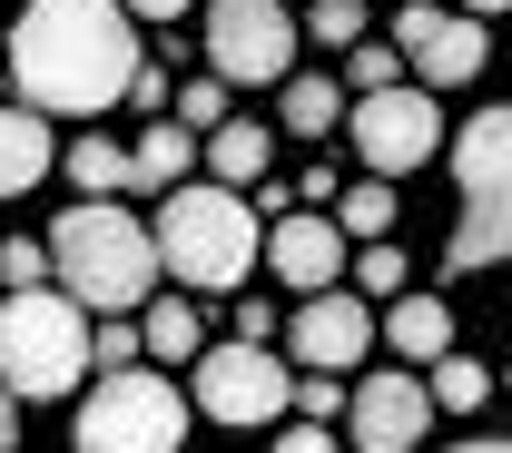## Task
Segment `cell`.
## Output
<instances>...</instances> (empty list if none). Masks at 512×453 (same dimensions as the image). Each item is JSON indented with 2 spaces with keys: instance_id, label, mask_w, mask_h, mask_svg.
<instances>
[{
  "instance_id": "cell-1",
  "label": "cell",
  "mask_w": 512,
  "mask_h": 453,
  "mask_svg": "<svg viewBox=\"0 0 512 453\" xmlns=\"http://www.w3.org/2000/svg\"><path fill=\"white\" fill-rule=\"evenodd\" d=\"M138 69L148 50L119 0H20V20H10V79H20V109H40V119L119 109Z\"/></svg>"
},
{
  "instance_id": "cell-2",
  "label": "cell",
  "mask_w": 512,
  "mask_h": 453,
  "mask_svg": "<svg viewBox=\"0 0 512 453\" xmlns=\"http://www.w3.org/2000/svg\"><path fill=\"white\" fill-rule=\"evenodd\" d=\"M148 237H158V266H168L188 296H227V286H247L256 266H266V227H256V207L237 188H217V178L168 188Z\"/></svg>"
},
{
  "instance_id": "cell-3",
  "label": "cell",
  "mask_w": 512,
  "mask_h": 453,
  "mask_svg": "<svg viewBox=\"0 0 512 453\" xmlns=\"http://www.w3.org/2000/svg\"><path fill=\"white\" fill-rule=\"evenodd\" d=\"M158 276H168L158 266V237L128 207H109V197L69 207L60 227H50V286H60L69 306H89V316H128Z\"/></svg>"
},
{
  "instance_id": "cell-4",
  "label": "cell",
  "mask_w": 512,
  "mask_h": 453,
  "mask_svg": "<svg viewBox=\"0 0 512 453\" xmlns=\"http://www.w3.org/2000/svg\"><path fill=\"white\" fill-rule=\"evenodd\" d=\"M0 385L20 404H60L89 385V306H69L60 286L0 296Z\"/></svg>"
},
{
  "instance_id": "cell-5",
  "label": "cell",
  "mask_w": 512,
  "mask_h": 453,
  "mask_svg": "<svg viewBox=\"0 0 512 453\" xmlns=\"http://www.w3.org/2000/svg\"><path fill=\"white\" fill-rule=\"evenodd\" d=\"M453 266H503L512 257V109H483L453 129Z\"/></svg>"
},
{
  "instance_id": "cell-6",
  "label": "cell",
  "mask_w": 512,
  "mask_h": 453,
  "mask_svg": "<svg viewBox=\"0 0 512 453\" xmlns=\"http://www.w3.org/2000/svg\"><path fill=\"white\" fill-rule=\"evenodd\" d=\"M79 453H178L188 444V394L168 385V375H148V365H128V375H99L89 404H79Z\"/></svg>"
},
{
  "instance_id": "cell-7",
  "label": "cell",
  "mask_w": 512,
  "mask_h": 453,
  "mask_svg": "<svg viewBox=\"0 0 512 453\" xmlns=\"http://www.w3.org/2000/svg\"><path fill=\"white\" fill-rule=\"evenodd\" d=\"M197 40H207V69H217L227 89H266V79H286L306 20H296L286 0H207Z\"/></svg>"
},
{
  "instance_id": "cell-8",
  "label": "cell",
  "mask_w": 512,
  "mask_h": 453,
  "mask_svg": "<svg viewBox=\"0 0 512 453\" xmlns=\"http://www.w3.org/2000/svg\"><path fill=\"white\" fill-rule=\"evenodd\" d=\"M188 394H197V414L207 424H276L286 404H296V375L276 365V345H207L188 365Z\"/></svg>"
},
{
  "instance_id": "cell-9",
  "label": "cell",
  "mask_w": 512,
  "mask_h": 453,
  "mask_svg": "<svg viewBox=\"0 0 512 453\" xmlns=\"http://www.w3.org/2000/svg\"><path fill=\"white\" fill-rule=\"evenodd\" d=\"M434 138H444V119H434V89H375V99H355V158H365V178H404V168H424L434 158Z\"/></svg>"
},
{
  "instance_id": "cell-10",
  "label": "cell",
  "mask_w": 512,
  "mask_h": 453,
  "mask_svg": "<svg viewBox=\"0 0 512 453\" xmlns=\"http://www.w3.org/2000/svg\"><path fill=\"white\" fill-rule=\"evenodd\" d=\"M424 434H434V394H424V375L375 365L365 385L345 394V444H355V453H414Z\"/></svg>"
},
{
  "instance_id": "cell-11",
  "label": "cell",
  "mask_w": 512,
  "mask_h": 453,
  "mask_svg": "<svg viewBox=\"0 0 512 453\" xmlns=\"http://www.w3.org/2000/svg\"><path fill=\"white\" fill-rule=\"evenodd\" d=\"M394 50H404V69H414V89H463L473 69L493 60V50H483V20L434 10V0H404V20H394Z\"/></svg>"
},
{
  "instance_id": "cell-12",
  "label": "cell",
  "mask_w": 512,
  "mask_h": 453,
  "mask_svg": "<svg viewBox=\"0 0 512 453\" xmlns=\"http://www.w3.org/2000/svg\"><path fill=\"white\" fill-rule=\"evenodd\" d=\"M365 345H375V306L365 296H306L296 316H286V355L306 365V375H335L345 385V365H365Z\"/></svg>"
},
{
  "instance_id": "cell-13",
  "label": "cell",
  "mask_w": 512,
  "mask_h": 453,
  "mask_svg": "<svg viewBox=\"0 0 512 453\" xmlns=\"http://www.w3.org/2000/svg\"><path fill=\"white\" fill-rule=\"evenodd\" d=\"M266 276L296 286V296H335V286H345V227L316 217V207H286V217L266 227Z\"/></svg>"
},
{
  "instance_id": "cell-14",
  "label": "cell",
  "mask_w": 512,
  "mask_h": 453,
  "mask_svg": "<svg viewBox=\"0 0 512 453\" xmlns=\"http://www.w3.org/2000/svg\"><path fill=\"white\" fill-rule=\"evenodd\" d=\"M384 345H394L404 365H444V355H453V306H444V296H414V286H404V296L384 306Z\"/></svg>"
},
{
  "instance_id": "cell-15",
  "label": "cell",
  "mask_w": 512,
  "mask_h": 453,
  "mask_svg": "<svg viewBox=\"0 0 512 453\" xmlns=\"http://www.w3.org/2000/svg\"><path fill=\"white\" fill-rule=\"evenodd\" d=\"M60 168V148H50V129H40V109H0V197H30L40 178Z\"/></svg>"
},
{
  "instance_id": "cell-16",
  "label": "cell",
  "mask_w": 512,
  "mask_h": 453,
  "mask_svg": "<svg viewBox=\"0 0 512 453\" xmlns=\"http://www.w3.org/2000/svg\"><path fill=\"white\" fill-rule=\"evenodd\" d=\"M188 168H197V129H178V119H158V129L128 148V188H148V197L188 188Z\"/></svg>"
},
{
  "instance_id": "cell-17",
  "label": "cell",
  "mask_w": 512,
  "mask_h": 453,
  "mask_svg": "<svg viewBox=\"0 0 512 453\" xmlns=\"http://www.w3.org/2000/svg\"><path fill=\"white\" fill-rule=\"evenodd\" d=\"M276 168V138L256 129V119H227V129H207V178L217 188H256Z\"/></svg>"
},
{
  "instance_id": "cell-18",
  "label": "cell",
  "mask_w": 512,
  "mask_h": 453,
  "mask_svg": "<svg viewBox=\"0 0 512 453\" xmlns=\"http://www.w3.org/2000/svg\"><path fill=\"white\" fill-rule=\"evenodd\" d=\"M138 335H148V355H158V365H197V355H207V325H197V296H158V306L138 316Z\"/></svg>"
},
{
  "instance_id": "cell-19",
  "label": "cell",
  "mask_w": 512,
  "mask_h": 453,
  "mask_svg": "<svg viewBox=\"0 0 512 453\" xmlns=\"http://www.w3.org/2000/svg\"><path fill=\"white\" fill-rule=\"evenodd\" d=\"M276 119H286L296 138H325L335 119H345V89H335V79H286V99H276Z\"/></svg>"
},
{
  "instance_id": "cell-20",
  "label": "cell",
  "mask_w": 512,
  "mask_h": 453,
  "mask_svg": "<svg viewBox=\"0 0 512 453\" xmlns=\"http://www.w3.org/2000/svg\"><path fill=\"white\" fill-rule=\"evenodd\" d=\"M424 394H434L444 414H483V404H493V365H473V355H444V365L424 375Z\"/></svg>"
},
{
  "instance_id": "cell-21",
  "label": "cell",
  "mask_w": 512,
  "mask_h": 453,
  "mask_svg": "<svg viewBox=\"0 0 512 453\" xmlns=\"http://www.w3.org/2000/svg\"><path fill=\"white\" fill-rule=\"evenodd\" d=\"M60 168H69V188H79V197H109V188H128V148H119V138H79Z\"/></svg>"
},
{
  "instance_id": "cell-22",
  "label": "cell",
  "mask_w": 512,
  "mask_h": 453,
  "mask_svg": "<svg viewBox=\"0 0 512 453\" xmlns=\"http://www.w3.org/2000/svg\"><path fill=\"white\" fill-rule=\"evenodd\" d=\"M335 227H345V237H365V247H384V227H394V188H384V178H355Z\"/></svg>"
},
{
  "instance_id": "cell-23",
  "label": "cell",
  "mask_w": 512,
  "mask_h": 453,
  "mask_svg": "<svg viewBox=\"0 0 512 453\" xmlns=\"http://www.w3.org/2000/svg\"><path fill=\"white\" fill-rule=\"evenodd\" d=\"M306 40L316 50H355L365 40V0H306Z\"/></svg>"
},
{
  "instance_id": "cell-24",
  "label": "cell",
  "mask_w": 512,
  "mask_h": 453,
  "mask_svg": "<svg viewBox=\"0 0 512 453\" xmlns=\"http://www.w3.org/2000/svg\"><path fill=\"white\" fill-rule=\"evenodd\" d=\"M345 69H355V99L404 89V50H394V40H355V50H345Z\"/></svg>"
},
{
  "instance_id": "cell-25",
  "label": "cell",
  "mask_w": 512,
  "mask_h": 453,
  "mask_svg": "<svg viewBox=\"0 0 512 453\" xmlns=\"http://www.w3.org/2000/svg\"><path fill=\"white\" fill-rule=\"evenodd\" d=\"M138 355H148V335H138L128 316H99V325H89V365H109V375H128Z\"/></svg>"
},
{
  "instance_id": "cell-26",
  "label": "cell",
  "mask_w": 512,
  "mask_h": 453,
  "mask_svg": "<svg viewBox=\"0 0 512 453\" xmlns=\"http://www.w3.org/2000/svg\"><path fill=\"white\" fill-rule=\"evenodd\" d=\"M178 129H227V79L217 69H197L188 89H178Z\"/></svg>"
},
{
  "instance_id": "cell-27",
  "label": "cell",
  "mask_w": 512,
  "mask_h": 453,
  "mask_svg": "<svg viewBox=\"0 0 512 453\" xmlns=\"http://www.w3.org/2000/svg\"><path fill=\"white\" fill-rule=\"evenodd\" d=\"M355 296H404V247H355Z\"/></svg>"
},
{
  "instance_id": "cell-28",
  "label": "cell",
  "mask_w": 512,
  "mask_h": 453,
  "mask_svg": "<svg viewBox=\"0 0 512 453\" xmlns=\"http://www.w3.org/2000/svg\"><path fill=\"white\" fill-rule=\"evenodd\" d=\"M0 286H10V296L50 286V266H40V247H30V237H10V247H0Z\"/></svg>"
},
{
  "instance_id": "cell-29",
  "label": "cell",
  "mask_w": 512,
  "mask_h": 453,
  "mask_svg": "<svg viewBox=\"0 0 512 453\" xmlns=\"http://www.w3.org/2000/svg\"><path fill=\"white\" fill-rule=\"evenodd\" d=\"M296 414H306V424H335V414H345V385H335V375H296Z\"/></svg>"
},
{
  "instance_id": "cell-30",
  "label": "cell",
  "mask_w": 512,
  "mask_h": 453,
  "mask_svg": "<svg viewBox=\"0 0 512 453\" xmlns=\"http://www.w3.org/2000/svg\"><path fill=\"white\" fill-rule=\"evenodd\" d=\"M276 453H345V434H335V424H306V414H296V424L276 434Z\"/></svg>"
},
{
  "instance_id": "cell-31",
  "label": "cell",
  "mask_w": 512,
  "mask_h": 453,
  "mask_svg": "<svg viewBox=\"0 0 512 453\" xmlns=\"http://www.w3.org/2000/svg\"><path fill=\"white\" fill-rule=\"evenodd\" d=\"M266 335H276V306L247 296V306H237V345H266Z\"/></svg>"
},
{
  "instance_id": "cell-32",
  "label": "cell",
  "mask_w": 512,
  "mask_h": 453,
  "mask_svg": "<svg viewBox=\"0 0 512 453\" xmlns=\"http://www.w3.org/2000/svg\"><path fill=\"white\" fill-rule=\"evenodd\" d=\"M128 20H178V10H197V0H119Z\"/></svg>"
},
{
  "instance_id": "cell-33",
  "label": "cell",
  "mask_w": 512,
  "mask_h": 453,
  "mask_svg": "<svg viewBox=\"0 0 512 453\" xmlns=\"http://www.w3.org/2000/svg\"><path fill=\"white\" fill-rule=\"evenodd\" d=\"M10 444H20V394L0 385V453H10Z\"/></svg>"
},
{
  "instance_id": "cell-34",
  "label": "cell",
  "mask_w": 512,
  "mask_h": 453,
  "mask_svg": "<svg viewBox=\"0 0 512 453\" xmlns=\"http://www.w3.org/2000/svg\"><path fill=\"white\" fill-rule=\"evenodd\" d=\"M444 453H512V444H493V434H473V444H444Z\"/></svg>"
},
{
  "instance_id": "cell-35",
  "label": "cell",
  "mask_w": 512,
  "mask_h": 453,
  "mask_svg": "<svg viewBox=\"0 0 512 453\" xmlns=\"http://www.w3.org/2000/svg\"><path fill=\"white\" fill-rule=\"evenodd\" d=\"M493 10H512V0H463V20H493Z\"/></svg>"
},
{
  "instance_id": "cell-36",
  "label": "cell",
  "mask_w": 512,
  "mask_h": 453,
  "mask_svg": "<svg viewBox=\"0 0 512 453\" xmlns=\"http://www.w3.org/2000/svg\"><path fill=\"white\" fill-rule=\"evenodd\" d=\"M503 385H512V375H503Z\"/></svg>"
}]
</instances>
